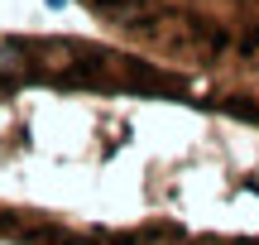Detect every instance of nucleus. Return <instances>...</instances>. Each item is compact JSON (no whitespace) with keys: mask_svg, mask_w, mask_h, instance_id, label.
<instances>
[{"mask_svg":"<svg viewBox=\"0 0 259 245\" xmlns=\"http://www.w3.org/2000/svg\"><path fill=\"white\" fill-rule=\"evenodd\" d=\"M125 48L183 72L259 67V0H77Z\"/></svg>","mask_w":259,"mask_h":245,"instance_id":"1","label":"nucleus"}]
</instances>
